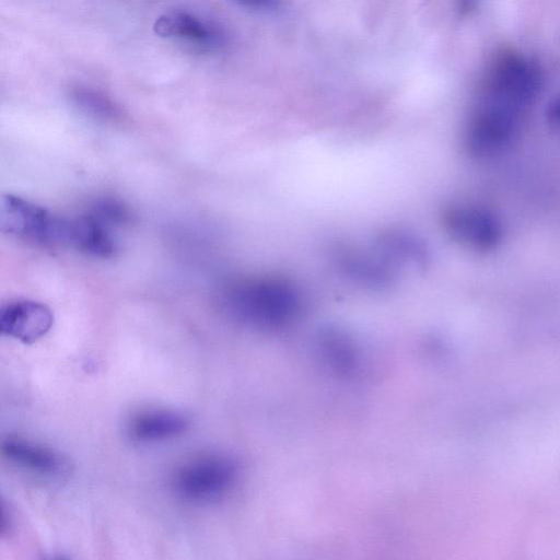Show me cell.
Instances as JSON below:
<instances>
[{
    "label": "cell",
    "mask_w": 560,
    "mask_h": 560,
    "mask_svg": "<svg viewBox=\"0 0 560 560\" xmlns=\"http://www.w3.org/2000/svg\"><path fill=\"white\" fill-rule=\"evenodd\" d=\"M340 265L346 272L368 284H384L389 280L386 267L373 257L358 252L346 250L340 257Z\"/></svg>",
    "instance_id": "13"
},
{
    "label": "cell",
    "mask_w": 560,
    "mask_h": 560,
    "mask_svg": "<svg viewBox=\"0 0 560 560\" xmlns=\"http://www.w3.org/2000/svg\"><path fill=\"white\" fill-rule=\"evenodd\" d=\"M189 427L188 418L170 409H147L133 415L128 422L130 438L140 443H154L182 435Z\"/></svg>",
    "instance_id": "10"
},
{
    "label": "cell",
    "mask_w": 560,
    "mask_h": 560,
    "mask_svg": "<svg viewBox=\"0 0 560 560\" xmlns=\"http://www.w3.org/2000/svg\"><path fill=\"white\" fill-rule=\"evenodd\" d=\"M92 213L107 225L121 224L129 220L128 209L113 199L98 201L94 206Z\"/></svg>",
    "instance_id": "15"
},
{
    "label": "cell",
    "mask_w": 560,
    "mask_h": 560,
    "mask_svg": "<svg viewBox=\"0 0 560 560\" xmlns=\"http://www.w3.org/2000/svg\"><path fill=\"white\" fill-rule=\"evenodd\" d=\"M153 31L160 37L178 39L205 51L220 50L226 43L220 25L180 10L160 15Z\"/></svg>",
    "instance_id": "7"
},
{
    "label": "cell",
    "mask_w": 560,
    "mask_h": 560,
    "mask_svg": "<svg viewBox=\"0 0 560 560\" xmlns=\"http://www.w3.org/2000/svg\"><path fill=\"white\" fill-rule=\"evenodd\" d=\"M72 102L84 113L101 119H114L120 114L117 105L97 90L74 85L70 90Z\"/></svg>",
    "instance_id": "14"
},
{
    "label": "cell",
    "mask_w": 560,
    "mask_h": 560,
    "mask_svg": "<svg viewBox=\"0 0 560 560\" xmlns=\"http://www.w3.org/2000/svg\"><path fill=\"white\" fill-rule=\"evenodd\" d=\"M443 225L457 243L481 253L495 249L503 240V228L498 217L477 205L450 206L443 213Z\"/></svg>",
    "instance_id": "6"
},
{
    "label": "cell",
    "mask_w": 560,
    "mask_h": 560,
    "mask_svg": "<svg viewBox=\"0 0 560 560\" xmlns=\"http://www.w3.org/2000/svg\"><path fill=\"white\" fill-rule=\"evenodd\" d=\"M548 122L560 131V95L556 96L548 105L546 110Z\"/></svg>",
    "instance_id": "17"
},
{
    "label": "cell",
    "mask_w": 560,
    "mask_h": 560,
    "mask_svg": "<svg viewBox=\"0 0 560 560\" xmlns=\"http://www.w3.org/2000/svg\"><path fill=\"white\" fill-rule=\"evenodd\" d=\"M541 86V70L532 58L514 50H503L489 62L477 98L525 115Z\"/></svg>",
    "instance_id": "2"
},
{
    "label": "cell",
    "mask_w": 560,
    "mask_h": 560,
    "mask_svg": "<svg viewBox=\"0 0 560 560\" xmlns=\"http://www.w3.org/2000/svg\"><path fill=\"white\" fill-rule=\"evenodd\" d=\"M68 246L95 257H109L116 249L108 225L93 213L69 220Z\"/></svg>",
    "instance_id": "11"
},
{
    "label": "cell",
    "mask_w": 560,
    "mask_h": 560,
    "mask_svg": "<svg viewBox=\"0 0 560 560\" xmlns=\"http://www.w3.org/2000/svg\"><path fill=\"white\" fill-rule=\"evenodd\" d=\"M1 452L12 465L42 477L60 478L70 470V463L61 453L19 435L5 438Z\"/></svg>",
    "instance_id": "8"
},
{
    "label": "cell",
    "mask_w": 560,
    "mask_h": 560,
    "mask_svg": "<svg viewBox=\"0 0 560 560\" xmlns=\"http://www.w3.org/2000/svg\"><path fill=\"white\" fill-rule=\"evenodd\" d=\"M54 316L50 308L39 302L16 300L3 305L0 311V330L24 343L44 337L51 328Z\"/></svg>",
    "instance_id": "9"
},
{
    "label": "cell",
    "mask_w": 560,
    "mask_h": 560,
    "mask_svg": "<svg viewBox=\"0 0 560 560\" xmlns=\"http://www.w3.org/2000/svg\"><path fill=\"white\" fill-rule=\"evenodd\" d=\"M223 304L237 322L261 330L294 323L302 311V295L291 281L279 277L240 280L224 293Z\"/></svg>",
    "instance_id": "1"
},
{
    "label": "cell",
    "mask_w": 560,
    "mask_h": 560,
    "mask_svg": "<svg viewBox=\"0 0 560 560\" xmlns=\"http://www.w3.org/2000/svg\"><path fill=\"white\" fill-rule=\"evenodd\" d=\"M524 116L477 98L464 129L465 151L475 159H490L505 152L520 136Z\"/></svg>",
    "instance_id": "4"
},
{
    "label": "cell",
    "mask_w": 560,
    "mask_h": 560,
    "mask_svg": "<svg viewBox=\"0 0 560 560\" xmlns=\"http://www.w3.org/2000/svg\"><path fill=\"white\" fill-rule=\"evenodd\" d=\"M318 349L325 363L338 375L353 376L360 369L359 350L345 331L328 328L319 334Z\"/></svg>",
    "instance_id": "12"
},
{
    "label": "cell",
    "mask_w": 560,
    "mask_h": 560,
    "mask_svg": "<svg viewBox=\"0 0 560 560\" xmlns=\"http://www.w3.org/2000/svg\"><path fill=\"white\" fill-rule=\"evenodd\" d=\"M69 220L48 212L18 196L5 195L0 205V228L4 233L54 246L68 245Z\"/></svg>",
    "instance_id": "5"
},
{
    "label": "cell",
    "mask_w": 560,
    "mask_h": 560,
    "mask_svg": "<svg viewBox=\"0 0 560 560\" xmlns=\"http://www.w3.org/2000/svg\"><path fill=\"white\" fill-rule=\"evenodd\" d=\"M236 4L256 11H266L276 9L283 0H232Z\"/></svg>",
    "instance_id": "16"
},
{
    "label": "cell",
    "mask_w": 560,
    "mask_h": 560,
    "mask_svg": "<svg viewBox=\"0 0 560 560\" xmlns=\"http://www.w3.org/2000/svg\"><path fill=\"white\" fill-rule=\"evenodd\" d=\"M238 467L233 458L218 453L194 456L178 465L171 476L174 494L189 504H212L234 488Z\"/></svg>",
    "instance_id": "3"
}]
</instances>
